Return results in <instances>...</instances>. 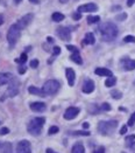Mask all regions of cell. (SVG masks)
I'll list each match as a JSON object with an SVG mask.
<instances>
[{
    "label": "cell",
    "instance_id": "cell-26",
    "mask_svg": "<svg viewBox=\"0 0 135 153\" xmlns=\"http://www.w3.org/2000/svg\"><path fill=\"white\" fill-rule=\"evenodd\" d=\"M111 95H112V97H113L114 99H120V98L122 97L121 91H119V90H112V91H111Z\"/></svg>",
    "mask_w": 135,
    "mask_h": 153
},
{
    "label": "cell",
    "instance_id": "cell-27",
    "mask_svg": "<svg viewBox=\"0 0 135 153\" xmlns=\"http://www.w3.org/2000/svg\"><path fill=\"white\" fill-rule=\"evenodd\" d=\"M26 61H27V54H26V53L21 54V56H20L19 58H15V62H17V63H20V64H21V63H25Z\"/></svg>",
    "mask_w": 135,
    "mask_h": 153
},
{
    "label": "cell",
    "instance_id": "cell-46",
    "mask_svg": "<svg viewBox=\"0 0 135 153\" xmlns=\"http://www.w3.org/2000/svg\"><path fill=\"white\" fill-rule=\"evenodd\" d=\"M47 153H57V152H55L54 150H51V149H47V151H45Z\"/></svg>",
    "mask_w": 135,
    "mask_h": 153
},
{
    "label": "cell",
    "instance_id": "cell-42",
    "mask_svg": "<svg viewBox=\"0 0 135 153\" xmlns=\"http://www.w3.org/2000/svg\"><path fill=\"white\" fill-rule=\"evenodd\" d=\"M126 132H127V126L123 125V126L121 128V130H120V134H125Z\"/></svg>",
    "mask_w": 135,
    "mask_h": 153
},
{
    "label": "cell",
    "instance_id": "cell-3",
    "mask_svg": "<svg viewBox=\"0 0 135 153\" xmlns=\"http://www.w3.org/2000/svg\"><path fill=\"white\" fill-rule=\"evenodd\" d=\"M9 85H8V89L5 91V94L4 96L0 98V101L2 102V101H5L6 98H12V97H15V96L19 94V88H20V83L19 81L14 77L9 83H8Z\"/></svg>",
    "mask_w": 135,
    "mask_h": 153
},
{
    "label": "cell",
    "instance_id": "cell-1",
    "mask_svg": "<svg viewBox=\"0 0 135 153\" xmlns=\"http://www.w3.org/2000/svg\"><path fill=\"white\" fill-rule=\"evenodd\" d=\"M98 31H99V33L101 35L103 41H107V42L113 41L118 36V33H119L118 27L113 22H104V23H101L99 26Z\"/></svg>",
    "mask_w": 135,
    "mask_h": 153
},
{
    "label": "cell",
    "instance_id": "cell-41",
    "mask_svg": "<svg viewBox=\"0 0 135 153\" xmlns=\"http://www.w3.org/2000/svg\"><path fill=\"white\" fill-rule=\"evenodd\" d=\"M135 139V134H133V136H128V137H126V141L127 143H129L131 140H134Z\"/></svg>",
    "mask_w": 135,
    "mask_h": 153
},
{
    "label": "cell",
    "instance_id": "cell-19",
    "mask_svg": "<svg viewBox=\"0 0 135 153\" xmlns=\"http://www.w3.org/2000/svg\"><path fill=\"white\" fill-rule=\"evenodd\" d=\"M96 42V38L92 33H87L85 34V38H84V44H95Z\"/></svg>",
    "mask_w": 135,
    "mask_h": 153
},
{
    "label": "cell",
    "instance_id": "cell-51",
    "mask_svg": "<svg viewBox=\"0 0 135 153\" xmlns=\"http://www.w3.org/2000/svg\"><path fill=\"white\" fill-rule=\"evenodd\" d=\"M1 145H2V144H1V141H0V147H1Z\"/></svg>",
    "mask_w": 135,
    "mask_h": 153
},
{
    "label": "cell",
    "instance_id": "cell-33",
    "mask_svg": "<svg viewBox=\"0 0 135 153\" xmlns=\"http://www.w3.org/2000/svg\"><path fill=\"white\" fill-rule=\"evenodd\" d=\"M123 41H125V42H134V43H135V36H132V35H127V36H125Z\"/></svg>",
    "mask_w": 135,
    "mask_h": 153
},
{
    "label": "cell",
    "instance_id": "cell-40",
    "mask_svg": "<svg viewBox=\"0 0 135 153\" xmlns=\"http://www.w3.org/2000/svg\"><path fill=\"white\" fill-rule=\"evenodd\" d=\"M26 69H27V67L21 66V67L19 68V74H25V73H26Z\"/></svg>",
    "mask_w": 135,
    "mask_h": 153
},
{
    "label": "cell",
    "instance_id": "cell-35",
    "mask_svg": "<svg viewBox=\"0 0 135 153\" xmlns=\"http://www.w3.org/2000/svg\"><path fill=\"white\" fill-rule=\"evenodd\" d=\"M72 19L75 20V21H78V20L82 19V13H79V12H76V13H74L72 14Z\"/></svg>",
    "mask_w": 135,
    "mask_h": 153
},
{
    "label": "cell",
    "instance_id": "cell-28",
    "mask_svg": "<svg viewBox=\"0 0 135 153\" xmlns=\"http://www.w3.org/2000/svg\"><path fill=\"white\" fill-rule=\"evenodd\" d=\"M71 134H75V136H90V132L89 131H75V132H71Z\"/></svg>",
    "mask_w": 135,
    "mask_h": 153
},
{
    "label": "cell",
    "instance_id": "cell-29",
    "mask_svg": "<svg viewBox=\"0 0 135 153\" xmlns=\"http://www.w3.org/2000/svg\"><path fill=\"white\" fill-rule=\"evenodd\" d=\"M103 111H110L112 108H111V105L108 104V103H104V104H101V108H100Z\"/></svg>",
    "mask_w": 135,
    "mask_h": 153
},
{
    "label": "cell",
    "instance_id": "cell-44",
    "mask_svg": "<svg viewBox=\"0 0 135 153\" xmlns=\"http://www.w3.org/2000/svg\"><path fill=\"white\" fill-rule=\"evenodd\" d=\"M54 41H55V40L51 38V36H48V38H47V42H49V43H54Z\"/></svg>",
    "mask_w": 135,
    "mask_h": 153
},
{
    "label": "cell",
    "instance_id": "cell-25",
    "mask_svg": "<svg viewBox=\"0 0 135 153\" xmlns=\"http://www.w3.org/2000/svg\"><path fill=\"white\" fill-rule=\"evenodd\" d=\"M86 20H87V23L93 25V23H97V22L100 21V17H98V15H89Z\"/></svg>",
    "mask_w": 135,
    "mask_h": 153
},
{
    "label": "cell",
    "instance_id": "cell-45",
    "mask_svg": "<svg viewBox=\"0 0 135 153\" xmlns=\"http://www.w3.org/2000/svg\"><path fill=\"white\" fill-rule=\"evenodd\" d=\"M83 128H84V129H89V128H90V124H89L87 122H85V123H83Z\"/></svg>",
    "mask_w": 135,
    "mask_h": 153
},
{
    "label": "cell",
    "instance_id": "cell-12",
    "mask_svg": "<svg viewBox=\"0 0 135 153\" xmlns=\"http://www.w3.org/2000/svg\"><path fill=\"white\" fill-rule=\"evenodd\" d=\"M121 67L125 69V70H133L135 69V60H131V58H122L121 62H120Z\"/></svg>",
    "mask_w": 135,
    "mask_h": 153
},
{
    "label": "cell",
    "instance_id": "cell-16",
    "mask_svg": "<svg viewBox=\"0 0 135 153\" xmlns=\"http://www.w3.org/2000/svg\"><path fill=\"white\" fill-rule=\"evenodd\" d=\"M13 78L14 76L11 73H0V85L8 84Z\"/></svg>",
    "mask_w": 135,
    "mask_h": 153
},
{
    "label": "cell",
    "instance_id": "cell-48",
    "mask_svg": "<svg viewBox=\"0 0 135 153\" xmlns=\"http://www.w3.org/2000/svg\"><path fill=\"white\" fill-rule=\"evenodd\" d=\"M4 23V17L2 15H0V26Z\"/></svg>",
    "mask_w": 135,
    "mask_h": 153
},
{
    "label": "cell",
    "instance_id": "cell-23",
    "mask_svg": "<svg viewBox=\"0 0 135 153\" xmlns=\"http://www.w3.org/2000/svg\"><path fill=\"white\" fill-rule=\"evenodd\" d=\"M70 58H71V61H74V62L77 63V64H82V63H83V60H82V56L79 55V53H74V54L70 56Z\"/></svg>",
    "mask_w": 135,
    "mask_h": 153
},
{
    "label": "cell",
    "instance_id": "cell-8",
    "mask_svg": "<svg viewBox=\"0 0 135 153\" xmlns=\"http://www.w3.org/2000/svg\"><path fill=\"white\" fill-rule=\"evenodd\" d=\"M58 38L63 41H70L71 40V31L68 27H59L57 29Z\"/></svg>",
    "mask_w": 135,
    "mask_h": 153
},
{
    "label": "cell",
    "instance_id": "cell-2",
    "mask_svg": "<svg viewBox=\"0 0 135 153\" xmlns=\"http://www.w3.org/2000/svg\"><path fill=\"white\" fill-rule=\"evenodd\" d=\"M44 123H45V118H43V117L33 118L29 122V124L27 126V130H28L29 133L33 134V136H39L42 132V128H43Z\"/></svg>",
    "mask_w": 135,
    "mask_h": 153
},
{
    "label": "cell",
    "instance_id": "cell-13",
    "mask_svg": "<svg viewBox=\"0 0 135 153\" xmlns=\"http://www.w3.org/2000/svg\"><path fill=\"white\" fill-rule=\"evenodd\" d=\"M83 93L84 94H91L95 91V82L92 79H86L83 84V88H82Z\"/></svg>",
    "mask_w": 135,
    "mask_h": 153
},
{
    "label": "cell",
    "instance_id": "cell-6",
    "mask_svg": "<svg viewBox=\"0 0 135 153\" xmlns=\"http://www.w3.org/2000/svg\"><path fill=\"white\" fill-rule=\"evenodd\" d=\"M59 82L56 81V79H49V81H47L44 84H43V88H42V90H43V93L47 95H54V94H56L58 91V89H59Z\"/></svg>",
    "mask_w": 135,
    "mask_h": 153
},
{
    "label": "cell",
    "instance_id": "cell-22",
    "mask_svg": "<svg viewBox=\"0 0 135 153\" xmlns=\"http://www.w3.org/2000/svg\"><path fill=\"white\" fill-rule=\"evenodd\" d=\"M116 83V77L114 76H110L106 81H105V85L107 88H111V87H114Z\"/></svg>",
    "mask_w": 135,
    "mask_h": 153
},
{
    "label": "cell",
    "instance_id": "cell-32",
    "mask_svg": "<svg viewBox=\"0 0 135 153\" xmlns=\"http://www.w3.org/2000/svg\"><path fill=\"white\" fill-rule=\"evenodd\" d=\"M66 49L70 50V52H72V53H79L77 48L75 46H71V44H66Z\"/></svg>",
    "mask_w": 135,
    "mask_h": 153
},
{
    "label": "cell",
    "instance_id": "cell-10",
    "mask_svg": "<svg viewBox=\"0 0 135 153\" xmlns=\"http://www.w3.org/2000/svg\"><path fill=\"white\" fill-rule=\"evenodd\" d=\"M34 18V15L32 14V13H29V14H26V15H23L22 18L20 20H18V22H17V25L20 27V29H23V28H26L30 22H32V20Z\"/></svg>",
    "mask_w": 135,
    "mask_h": 153
},
{
    "label": "cell",
    "instance_id": "cell-43",
    "mask_svg": "<svg viewBox=\"0 0 135 153\" xmlns=\"http://www.w3.org/2000/svg\"><path fill=\"white\" fill-rule=\"evenodd\" d=\"M135 0H127V6L128 7H131V6H133V4H134Z\"/></svg>",
    "mask_w": 135,
    "mask_h": 153
},
{
    "label": "cell",
    "instance_id": "cell-21",
    "mask_svg": "<svg viewBox=\"0 0 135 153\" xmlns=\"http://www.w3.org/2000/svg\"><path fill=\"white\" fill-rule=\"evenodd\" d=\"M64 14H62V13H59V12H55L53 15H51V19L53 21H55V22H61V21H63L64 20Z\"/></svg>",
    "mask_w": 135,
    "mask_h": 153
},
{
    "label": "cell",
    "instance_id": "cell-50",
    "mask_svg": "<svg viewBox=\"0 0 135 153\" xmlns=\"http://www.w3.org/2000/svg\"><path fill=\"white\" fill-rule=\"evenodd\" d=\"M69 0H59V2H62V4H65V2H68Z\"/></svg>",
    "mask_w": 135,
    "mask_h": 153
},
{
    "label": "cell",
    "instance_id": "cell-47",
    "mask_svg": "<svg viewBox=\"0 0 135 153\" xmlns=\"http://www.w3.org/2000/svg\"><path fill=\"white\" fill-rule=\"evenodd\" d=\"M29 2H32V4H35V5H36V4H39L40 2V0H29Z\"/></svg>",
    "mask_w": 135,
    "mask_h": 153
},
{
    "label": "cell",
    "instance_id": "cell-17",
    "mask_svg": "<svg viewBox=\"0 0 135 153\" xmlns=\"http://www.w3.org/2000/svg\"><path fill=\"white\" fill-rule=\"evenodd\" d=\"M95 73H96L97 75H99V76H113V74H112V71L110 70V69H107V68H97L96 70H95Z\"/></svg>",
    "mask_w": 135,
    "mask_h": 153
},
{
    "label": "cell",
    "instance_id": "cell-9",
    "mask_svg": "<svg viewBox=\"0 0 135 153\" xmlns=\"http://www.w3.org/2000/svg\"><path fill=\"white\" fill-rule=\"evenodd\" d=\"M79 108H75V106H70V108H68L66 110H65V112H64V119H66V120H71V119H74V118H76L79 114Z\"/></svg>",
    "mask_w": 135,
    "mask_h": 153
},
{
    "label": "cell",
    "instance_id": "cell-14",
    "mask_svg": "<svg viewBox=\"0 0 135 153\" xmlns=\"http://www.w3.org/2000/svg\"><path fill=\"white\" fill-rule=\"evenodd\" d=\"M65 75H66V79H68V83L70 87H74L75 84V79H76V74L74 71V69L71 68H66L65 70Z\"/></svg>",
    "mask_w": 135,
    "mask_h": 153
},
{
    "label": "cell",
    "instance_id": "cell-36",
    "mask_svg": "<svg viewBox=\"0 0 135 153\" xmlns=\"http://www.w3.org/2000/svg\"><path fill=\"white\" fill-rule=\"evenodd\" d=\"M127 18V14L126 13H121L120 15H116V19L118 20V21H122V20H125Z\"/></svg>",
    "mask_w": 135,
    "mask_h": 153
},
{
    "label": "cell",
    "instance_id": "cell-34",
    "mask_svg": "<svg viewBox=\"0 0 135 153\" xmlns=\"http://www.w3.org/2000/svg\"><path fill=\"white\" fill-rule=\"evenodd\" d=\"M59 54H61V48H59L58 46L54 47V48H53V55L56 56V55H59Z\"/></svg>",
    "mask_w": 135,
    "mask_h": 153
},
{
    "label": "cell",
    "instance_id": "cell-49",
    "mask_svg": "<svg viewBox=\"0 0 135 153\" xmlns=\"http://www.w3.org/2000/svg\"><path fill=\"white\" fill-rule=\"evenodd\" d=\"M14 2H15V4H21L22 0H14Z\"/></svg>",
    "mask_w": 135,
    "mask_h": 153
},
{
    "label": "cell",
    "instance_id": "cell-37",
    "mask_svg": "<svg viewBox=\"0 0 135 153\" xmlns=\"http://www.w3.org/2000/svg\"><path fill=\"white\" fill-rule=\"evenodd\" d=\"M135 123V112L132 115V117L129 118V120H128V126H133Z\"/></svg>",
    "mask_w": 135,
    "mask_h": 153
},
{
    "label": "cell",
    "instance_id": "cell-38",
    "mask_svg": "<svg viewBox=\"0 0 135 153\" xmlns=\"http://www.w3.org/2000/svg\"><path fill=\"white\" fill-rule=\"evenodd\" d=\"M9 133V130L8 128H1L0 129V136H5V134Z\"/></svg>",
    "mask_w": 135,
    "mask_h": 153
},
{
    "label": "cell",
    "instance_id": "cell-31",
    "mask_svg": "<svg viewBox=\"0 0 135 153\" xmlns=\"http://www.w3.org/2000/svg\"><path fill=\"white\" fill-rule=\"evenodd\" d=\"M29 66H30V68H38L39 67V60H32L30 61V63H29Z\"/></svg>",
    "mask_w": 135,
    "mask_h": 153
},
{
    "label": "cell",
    "instance_id": "cell-7",
    "mask_svg": "<svg viewBox=\"0 0 135 153\" xmlns=\"http://www.w3.org/2000/svg\"><path fill=\"white\" fill-rule=\"evenodd\" d=\"M17 153H32L30 143L28 140H21L17 145Z\"/></svg>",
    "mask_w": 135,
    "mask_h": 153
},
{
    "label": "cell",
    "instance_id": "cell-52",
    "mask_svg": "<svg viewBox=\"0 0 135 153\" xmlns=\"http://www.w3.org/2000/svg\"><path fill=\"white\" fill-rule=\"evenodd\" d=\"M123 153H125V152H123Z\"/></svg>",
    "mask_w": 135,
    "mask_h": 153
},
{
    "label": "cell",
    "instance_id": "cell-30",
    "mask_svg": "<svg viewBox=\"0 0 135 153\" xmlns=\"http://www.w3.org/2000/svg\"><path fill=\"white\" fill-rule=\"evenodd\" d=\"M58 131H59V129H58V126H51V128L49 129V131H48V133H49V134H55V133H57Z\"/></svg>",
    "mask_w": 135,
    "mask_h": 153
},
{
    "label": "cell",
    "instance_id": "cell-39",
    "mask_svg": "<svg viewBox=\"0 0 135 153\" xmlns=\"http://www.w3.org/2000/svg\"><path fill=\"white\" fill-rule=\"evenodd\" d=\"M93 153H105V149L103 147V146H100V147H98L95 150V152Z\"/></svg>",
    "mask_w": 135,
    "mask_h": 153
},
{
    "label": "cell",
    "instance_id": "cell-15",
    "mask_svg": "<svg viewBox=\"0 0 135 153\" xmlns=\"http://www.w3.org/2000/svg\"><path fill=\"white\" fill-rule=\"evenodd\" d=\"M30 109L34 112H43L47 109V105L42 102H34V103L30 104Z\"/></svg>",
    "mask_w": 135,
    "mask_h": 153
},
{
    "label": "cell",
    "instance_id": "cell-20",
    "mask_svg": "<svg viewBox=\"0 0 135 153\" xmlns=\"http://www.w3.org/2000/svg\"><path fill=\"white\" fill-rule=\"evenodd\" d=\"M0 153H12V144L8 141L4 143L0 147Z\"/></svg>",
    "mask_w": 135,
    "mask_h": 153
},
{
    "label": "cell",
    "instance_id": "cell-4",
    "mask_svg": "<svg viewBox=\"0 0 135 153\" xmlns=\"http://www.w3.org/2000/svg\"><path fill=\"white\" fill-rule=\"evenodd\" d=\"M20 36H21V29H20V27L17 23H13L8 28V32H7V41H8L9 46L13 47L18 42Z\"/></svg>",
    "mask_w": 135,
    "mask_h": 153
},
{
    "label": "cell",
    "instance_id": "cell-11",
    "mask_svg": "<svg viewBox=\"0 0 135 153\" xmlns=\"http://www.w3.org/2000/svg\"><path fill=\"white\" fill-rule=\"evenodd\" d=\"M97 9H98V6H97L96 4H93V2H89V4H85V5H82V6H79L77 9V12L79 13H84V12H96Z\"/></svg>",
    "mask_w": 135,
    "mask_h": 153
},
{
    "label": "cell",
    "instance_id": "cell-24",
    "mask_svg": "<svg viewBox=\"0 0 135 153\" xmlns=\"http://www.w3.org/2000/svg\"><path fill=\"white\" fill-rule=\"evenodd\" d=\"M72 153H85V149L82 144H76L72 147Z\"/></svg>",
    "mask_w": 135,
    "mask_h": 153
},
{
    "label": "cell",
    "instance_id": "cell-18",
    "mask_svg": "<svg viewBox=\"0 0 135 153\" xmlns=\"http://www.w3.org/2000/svg\"><path fill=\"white\" fill-rule=\"evenodd\" d=\"M28 93L29 94H33V95H39L41 97H45V94L43 93V90H41L36 87H29L28 88Z\"/></svg>",
    "mask_w": 135,
    "mask_h": 153
},
{
    "label": "cell",
    "instance_id": "cell-5",
    "mask_svg": "<svg viewBox=\"0 0 135 153\" xmlns=\"http://www.w3.org/2000/svg\"><path fill=\"white\" fill-rule=\"evenodd\" d=\"M118 126L116 120H107V122H100L98 124V131L101 134H111Z\"/></svg>",
    "mask_w": 135,
    "mask_h": 153
}]
</instances>
